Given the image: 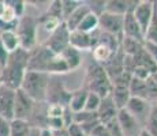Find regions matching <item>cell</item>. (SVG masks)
<instances>
[{"instance_id": "1", "label": "cell", "mask_w": 157, "mask_h": 136, "mask_svg": "<svg viewBox=\"0 0 157 136\" xmlns=\"http://www.w3.org/2000/svg\"><path fill=\"white\" fill-rule=\"evenodd\" d=\"M28 71L44 72V74H48L51 76L57 74H67V72H70L64 60L62 59V56L53 53L44 44L37 45L34 49H32L29 52Z\"/></svg>"}, {"instance_id": "2", "label": "cell", "mask_w": 157, "mask_h": 136, "mask_svg": "<svg viewBox=\"0 0 157 136\" xmlns=\"http://www.w3.org/2000/svg\"><path fill=\"white\" fill-rule=\"evenodd\" d=\"M29 52L22 48L14 50L8 54V59L6 65L0 72V82L3 86L8 87L11 90H19L22 84L23 76L28 71Z\"/></svg>"}, {"instance_id": "3", "label": "cell", "mask_w": 157, "mask_h": 136, "mask_svg": "<svg viewBox=\"0 0 157 136\" xmlns=\"http://www.w3.org/2000/svg\"><path fill=\"white\" fill-rule=\"evenodd\" d=\"M85 86L90 93H94L101 98L111 95L112 91V82L108 78L104 67L96 61H92L86 68L85 75Z\"/></svg>"}, {"instance_id": "4", "label": "cell", "mask_w": 157, "mask_h": 136, "mask_svg": "<svg viewBox=\"0 0 157 136\" xmlns=\"http://www.w3.org/2000/svg\"><path fill=\"white\" fill-rule=\"evenodd\" d=\"M49 78L51 75L44 74V72L26 71L22 84H21V90L37 104L38 102H45Z\"/></svg>"}, {"instance_id": "5", "label": "cell", "mask_w": 157, "mask_h": 136, "mask_svg": "<svg viewBox=\"0 0 157 136\" xmlns=\"http://www.w3.org/2000/svg\"><path fill=\"white\" fill-rule=\"evenodd\" d=\"M37 31H38V18L32 17V15H23L19 19L18 27L15 30L18 38H19V45L22 49L30 52L38 45L37 42Z\"/></svg>"}, {"instance_id": "6", "label": "cell", "mask_w": 157, "mask_h": 136, "mask_svg": "<svg viewBox=\"0 0 157 136\" xmlns=\"http://www.w3.org/2000/svg\"><path fill=\"white\" fill-rule=\"evenodd\" d=\"M70 97H71V91L64 86V83L62 80H59L55 76L49 78L47 97H45V102L47 104H56L64 108V106H68Z\"/></svg>"}, {"instance_id": "7", "label": "cell", "mask_w": 157, "mask_h": 136, "mask_svg": "<svg viewBox=\"0 0 157 136\" xmlns=\"http://www.w3.org/2000/svg\"><path fill=\"white\" fill-rule=\"evenodd\" d=\"M44 45L56 54H62L66 48L70 46V31L64 22H62L55 31L51 33L49 38L44 42Z\"/></svg>"}, {"instance_id": "8", "label": "cell", "mask_w": 157, "mask_h": 136, "mask_svg": "<svg viewBox=\"0 0 157 136\" xmlns=\"http://www.w3.org/2000/svg\"><path fill=\"white\" fill-rule=\"evenodd\" d=\"M98 29L104 33L112 34L120 42L123 40V17L109 13H102L98 17Z\"/></svg>"}, {"instance_id": "9", "label": "cell", "mask_w": 157, "mask_h": 136, "mask_svg": "<svg viewBox=\"0 0 157 136\" xmlns=\"http://www.w3.org/2000/svg\"><path fill=\"white\" fill-rule=\"evenodd\" d=\"M36 102L30 97H28L22 90L15 91V99H14V119L18 120H28L30 119L34 109Z\"/></svg>"}, {"instance_id": "10", "label": "cell", "mask_w": 157, "mask_h": 136, "mask_svg": "<svg viewBox=\"0 0 157 136\" xmlns=\"http://www.w3.org/2000/svg\"><path fill=\"white\" fill-rule=\"evenodd\" d=\"M150 106H152V104H150L149 101H146V99L131 97V98L128 99V102H127V105H126L124 109L144 127L145 120H146L147 114H149Z\"/></svg>"}, {"instance_id": "11", "label": "cell", "mask_w": 157, "mask_h": 136, "mask_svg": "<svg viewBox=\"0 0 157 136\" xmlns=\"http://www.w3.org/2000/svg\"><path fill=\"white\" fill-rule=\"evenodd\" d=\"M152 14H153V0H140L137 7L132 11V15H134L135 20H137L144 35L147 29V25L150 22Z\"/></svg>"}, {"instance_id": "12", "label": "cell", "mask_w": 157, "mask_h": 136, "mask_svg": "<svg viewBox=\"0 0 157 136\" xmlns=\"http://www.w3.org/2000/svg\"><path fill=\"white\" fill-rule=\"evenodd\" d=\"M14 99L15 90L0 84V117L8 121L14 119Z\"/></svg>"}, {"instance_id": "13", "label": "cell", "mask_w": 157, "mask_h": 136, "mask_svg": "<svg viewBox=\"0 0 157 136\" xmlns=\"http://www.w3.org/2000/svg\"><path fill=\"white\" fill-rule=\"evenodd\" d=\"M116 120H117V123H119L124 136H138V134H140L141 129H142V125H141L126 109L117 110Z\"/></svg>"}, {"instance_id": "14", "label": "cell", "mask_w": 157, "mask_h": 136, "mask_svg": "<svg viewBox=\"0 0 157 136\" xmlns=\"http://www.w3.org/2000/svg\"><path fill=\"white\" fill-rule=\"evenodd\" d=\"M138 2H140V0H107V2H105L104 13L124 17L127 13H132V11H134Z\"/></svg>"}, {"instance_id": "15", "label": "cell", "mask_w": 157, "mask_h": 136, "mask_svg": "<svg viewBox=\"0 0 157 136\" xmlns=\"http://www.w3.org/2000/svg\"><path fill=\"white\" fill-rule=\"evenodd\" d=\"M123 63H124V54H123V52L119 48V50H117L107 63L102 64V67H104L111 82L113 79H116L119 75H122L123 72H124V65H123Z\"/></svg>"}, {"instance_id": "16", "label": "cell", "mask_w": 157, "mask_h": 136, "mask_svg": "<svg viewBox=\"0 0 157 136\" xmlns=\"http://www.w3.org/2000/svg\"><path fill=\"white\" fill-rule=\"evenodd\" d=\"M116 116H117V108L115 106V104H113L112 98H111V95L102 98L100 106H98V109H97L98 121L104 125V124L109 123L111 120L116 119Z\"/></svg>"}, {"instance_id": "17", "label": "cell", "mask_w": 157, "mask_h": 136, "mask_svg": "<svg viewBox=\"0 0 157 136\" xmlns=\"http://www.w3.org/2000/svg\"><path fill=\"white\" fill-rule=\"evenodd\" d=\"M123 37L134 38L137 41L144 42V34L141 31L132 13H127L123 17Z\"/></svg>"}, {"instance_id": "18", "label": "cell", "mask_w": 157, "mask_h": 136, "mask_svg": "<svg viewBox=\"0 0 157 136\" xmlns=\"http://www.w3.org/2000/svg\"><path fill=\"white\" fill-rule=\"evenodd\" d=\"M90 50H92L93 61H96V63H98V64L102 65L104 63H107L119 49H113L112 46L104 44V42H96V45Z\"/></svg>"}, {"instance_id": "19", "label": "cell", "mask_w": 157, "mask_h": 136, "mask_svg": "<svg viewBox=\"0 0 157 136\" xmlns=\"http://www.w3.org/2000/svg\"><path fill=\"white\" fill-rule=\"evenodd\" d=\"M87 94H89V90H87L85 86H81L79 89L71 91L68 108L72 110V113H78V112H82L83 109H85Z\"/></svg>"}, {"instance_id": "20", "label": "cell", "mask_w": 157, "mask_h": 136, "mask_svg": "<svg viewBox=\"0 0 157 136\" xmlns=\"http://www.w3.org/2000/svg\"><path fill=\"white\" fill-rule=\"evenodd\" d=\"M70 46L75 48L79 52L89 50L92 49V37H90V34L79 31V30L70 31Z\"/></svg>"}, {"instance_id": "21", "label": "cell", "mask_w": 157, "mask_h": 136, "mask_svg": "<svg viewBox=\"0 0 157 136\" xmlns=\"http://www.w3.org/2000/svg\"><path fill=\"white\" fill-rule=\"evenodd\" d=\"M60 56L64 60L68 71H75V69H78L81 67V64H82V52L77 50L72 46H67L62 52Z\"/></svg>"}, {"instance_id": "22", "label": "cell", "mask_w": 157, "mask_h": 136, "mask_svg": "<svg viewBox=\"0 0 157 136\" xmlns=\"http://www.w3.org/2000/svg\"><path fill=\"white\" fill-rule=\"evenodd\" d=\"M89 13H90L89 7H87V4H86L85 2H83L82 4H81L79 7H78L77 10H75L74 13H72L70 17H68L67 19L64 20V23H66V26H67L68 31H74V30H77L78 26H79V23L82 22V19H83V18H85Z\"/></svg>"}, {"instance_id": "23", "label": "cell", "mask_w": 157, "mask_h": 136, "mask_svg": "<svg viewBox=\"0 0 157 136\" xmlns=\"http://www.w3.org/2000/svg\"><path fill=\"white\" fill-rule=\"evenodd\" d=\"M128 93L130 97H134V98H141V99H146L149 101L147 98V90H146V83L145 80H140L137 78H132L128 83Z\"/></svg>"}, {"instance_id": "24", "label": "cell", "mask_w": 157, "mask_h": 136, "mask_svg": "<svg viewBox=\"0 0 157 136\" xmlns=\"http://www.w3.org/2000/svg\"><path fill=\"white\" fill-rule=\"evenodd\" d=\"M144 41L157 44V0H153V14L146 31H145Z\"/></svg>"}, {"instance_id": "25", "label": "cell", "mask_w": 157, "mask_h": 136, "mask_svg": "<svg viewBox=\"0 0 157 136\" xmlns=\"http://www.w3.org/2000/svg\"><path fill=\"white\" fill-rule=\"evenodd\" d=\"M0 42L4 46V49L7 50L8 53L14 52V50L19 49V38H18L17 33L15 31H3L0 33Z\"/></svg>"}, {"instance_id": "26", "label": "cell", "mask_w": 157, "mask_h": 136, "mask_svg": "<svg viewBox=\"0 0 157 136\" xmlns=\"http://www.w3.org/2000/svg\"><path fill=\"white\" fill-rule=\"evenodd\" d=\"M144 48V42L137 41L134 38H128V37H123L122 42H120V50L123 52V54L126 56H135L141 49Z\"/></svg>"}, {"instance_id": "27", "label": "cell", "mask_w": 157, "mask_h": 136, "mask_svg": "<svg viewBox=\"0 0 157 136\" xmlns=\"http://www.w3.org/2000/svg\"><path fill=\"white\" fill-rule=\"evenodd\" d=\"M30 128L32 127L26 120L13 119L10 121V136H28Z\"/></svg>"}, {"instance_id": "28", "label": "cell", "mask_w": 157, "mask_h": 136, "mask_svg": "<svg viewBox=\"0 0 157 136\" xmlns=\"http://www.w3.org/2000/svg\"><path fill=\"white\" fill-rule=\"evenodd\" d=\"M142 128L150 136H157V106L155 104H152V106H150L149 114L145 120Z\"/></svg>"}, {"instance_id": "29", "label": "cell", "mask_w": 157, "mask_h": 136, "mask_svg": "<svg viewBox=\"0 0 157 136\" xmlns=\"http://www.w3.org/2000/svg\"><path fill=\"white\" fill-rule=\"evenodd\" d=\"M97 29H98V17L97 15H94L93 13H89L82 19V22L79 23V26H78L77 30L90 34V33H93L94 30H97Z\"/></svg>"}, {"instance_id": "30", "label": "cell", "mask_w": 157, "mask_h": 136, "mask_svg": "<svg viewBox=\"0 0 157 136\" xmlns=\"http://www.w3.org/2000/svg\"><path fill=\"white\" fill-rule=\"evenodd\" d=\"M62 22L63 20L59 19V18L51 17V15H47V14H43L41 17H38V26H43L49 34L55 31Z\"/></svg>"}, {"instance_id": "31", "label": "cell", "mask_w": 157, "mask_h": 136, "mask_svg": "<svg viewBox=\"0 0 157 136\" xmlns=\"http://www.w3.org/2000/svg\"><path fill=\"white\" fill-rule=\"evenodd\" d=\"M83 2L79 0H62V14H63V22L67 19L70 15L82 4Z\"/></svg>"}, {"instance_id": "32", "label": "cell", "mask_w": 157, "mask_h": 136, "mask_svg": "<svg viewBox=\"0 0 157 136\" xmlns=\"http://www.w3.org/2000/svg\"><path fill=\"white\" fill-rule=\"evenodd\" d=\"M93 120H98L97 112L82 110V112H78V113H74V119H72V123H75V124H78V125H81V124L93 121Z\"/></svg>"}, {"instance_id": "33", "label": "cell", "mask_w": 157, "mask_h": 136, "mask_svg": "<svg viewBox=\"0 0 157 136\" xmlns=\"http://www.w3.org/2000/svg\"><path fill=\"white\" fill-rule=\"evenodd\" d=\"M6 3H7V4L13 8V11L15 13V15H17L18 19H21V18L25 15L26 4H28V2H23V0H6Z\"/></svg>"}, {"instance_id": "34", "label": "cell", "mask_w": 157, "mask_h": 136, "mask_svg": "<svg viewBox=\"0 0 157 136\" xmlns=\"http://www.w3.org/2000/svg\"><path fill=\"white\" fill-rule=\"evenodd\" d=\"M44 14L47 15H51V17H55V18H59V19L63 20V14H62V0H52L49 2L47 7V11Z\"/></svg>"}, {"instance_id": "35", "label": "cell", "mask_w": 157, "mask_h": 136, "mask_svg": "<svg viewBox=\"0 0 157 136\" xmlns=\"http://www.w3.org/2000/svg\"><path fill=\"white\" fill-rule=\"evenodd\" d=\"M101 97H98L97 94L94 93H90L87 94V98H86V104H85V109L83 110H87V112H97L98 106L101 104Z\"/></svg>"}, {"instance_id": "36", "label": "cell", "mask_w": 157, "mask_h": 136, "mask_svg": "<svg viewBox=\"0 0 157 136\" xmlns=\"http://www.w3.org/2000/svg\"><path fill=\"white\" fill-rule=\"evenodd\" d=\"M64 108L56 104H47V117L48 119H62Z\"/></svg>"}, {"instance_id": "37", "label": "cell", "mask_w": 157, "mask_h": 136, "mask_svg": "<svg viewBox=\"0 0 157 136\" xmlns=\"http://www.w3.org/2000/svg\"><path fill=\"white\" fill-rule=\"evenodd\" d=\"M104 127L107 128V131H108V134H109V136H124V135H123L122 128H120V125H119V123H117L116 119H113V120H111L109 123L104 124Z\"/></svg>"}, {"instance_id": "38", "label": "cell", "mask_w": 157, "mask_h": 136, "mask_svg": "<svg viewBox=\"0 0 157 136\" xmlns=\"http://www.w3.org/2000/svg\"><path fill=\"white\" fill-rule=\"evenodd\" d=\"M89 7L90 13H93L94 15L100 17V15L105 11V0H101V2H85Z\"/></svg>"}, {"instance_id": "39", "label": "cell", "mask_w": 157, "mask_h": 136, "mask_svg": "<svg viewBox=\"0 0 157 136\" xmlns=\"http://www.w3.org/2000/svg\"><path fill=\"white\" fill-rule=\"evenodd\" d=\"M131 76L132 78H137V79H140V80H146L147 78L152 76V74H150L146 68L140 67V65H135V68L132 69Z\"/></svg>"}, {"instance_id": "40", "label": "cell", "mask_w": 157, "mask_h": 136, "mask_svg": "<svg viewBox=\"0 0 157 136\" xmlns=\"http://www.w3.org/2000/svg\"><path fill=\"white\" fill-rule=\"evenodd\" d=\"M144 49H145V52H146L150 57H152L153 61L157 64V44L144 41Z\"/></svg>"}, {"instance_id": "41", "label": "cell", "mask_w": 157, "mask_h": 136, "mask_svg": "<svg viewBox=\"0 0 157 136\" xmlns=\"http://www.w3.org/2000/svg\"><path fill=\"white\" fill-rule=\"evenodd\" d=\"M72 119H74V113H72V110H71V109L68 108V106H64L62 120H63V124H64L66 128H67L68 125H71V124H72Z\"/></svg>"}, {"instance_id": "42", "label": "cell", "mask_w": 157, "mask_h": 136, "mask_svg": "<svg viewBox=\"0 0 157 136\" xmlns=\"http://www.w3.org/2000/svg\"><path fill=\"white\" fill-rule=\"evenodd\" d=\"M67 132H68V136H86L85 132L81 129V127L75 123H72L71 125L67 127Z\"/></svg>"}, {"instance_id": "43", "label": "cell", "mask_w": 157, "mask_h": 136, "mask_svg": "<svg viewBox=\"0 0 157 136\" xmlns=\"http://www.w3.org/2000/svg\"><path fill=\"white\" fill-rule=\"evenodd\" d=\"M0 136H10V121L0 117Z\"/></svg>"}, {"instance_id": "44", "label": "cell", "mask_w": 157, "mask_h": 136, "mask_svg": "<svg viewBox=\"0 0 157 136\" xmlns=\"http://www.w3.org/2000/svg\"><path fill=\"white\" fill-rule=\"evenodd\" d=\"M89 136H109V134H108L107 128H105L102 124H98V125L92 131V134H90Z\"/></svg>"}, {"instance_id": "45", "label": "cell", "mask_w": 157, "mask_h": 136, "mask_svg": "<svg viewBox=\"0 0 157 136\" xmlns=\"http://www.w3.org/2000/svg\"><path fill=\"white\" fill-rule=\"evenodd\" d=\"M8 53L7 50L4 49V46L2 45V42H0V69L6 65V63H7V59H8Z\"/></svg>"}, {"instance_id": "46", "label": "cell", "mask_w": 157, "mask_h": 136, "mask_svg": "<svg viewBox=\"0 0 157 136\" xmlns=\"http://www.w3.org/2000/svg\"><path fill=\"white\" fill-rule=\"evenodd\" d=\"M52 136H68L67 128H60L57 131H52Z\"/></svg>"}, {"instance_id": "47", "label": "cell", "mask_w": 157, "mask_h": 136, "mask_svg": "<svg viewBox=\"0 0 157 136\" xmlns=\"http://www.w3.org/2000/svg\"><path fill=\"white\" fill-rule=\"evenodd\" d=\"M40 132H41L40 128H34V127H32L28 136H40Z\"/></svg>"}, {"instance_id": "48", "label": "cell", "mask_w": 157, "mask_h": 136, "mask_svg": "<svg viewBox=\"0 0 157 136\" xmlns=\"http://www.w3.org/2000/svg\"><path fill=\"white\" fill-rule=\"evenodd\" d=\"M40 136H52V131H49L48 128H43L40 132Z\"/></svg>"}, {"instance_id": "49", "label": "cell", "mask_w": 157, "mask_h": 136, "mask_svg": "<svg viewBox=\"0 0 157 136\" xmlns=\"http://www.w3.org/2000/svg\"><path fill=\"white\" fill-rule=\"evenodd\" d=\"M138 136H150V135L147 134V132H146V131H145V129L142 128V129H141V132H140V134H138Z\"/></svg>"}, {"instance_id": "50", "label": "cell", "mask_w": 157, "mask_h": 136, "mask_svg": "<svg viewBox=\"0 0 157 136\" xmlns=\"http://www.w3.org/2000/svg\"><path fill=\"white\" fill-rule=\"evenodd\" d=\"M152 78H153V80H155V83H156V86H157V71L152 75Z\"/></svg>"}, {"instance_id": "51", "label": "cell", "mask_w": 157, "mask_h": 136, "mask_svg": "<svg viewBox=\"0 0 157 136\" xmlns=\"http://www.w3.org/2000/svg\"><path fill=\"white\" fill-rule=\"evenodd\" d=\"M153 104H155V105H156V106H157V97H156V98H155V101H153Z\"/></svg>"}, {"instance_id": "52", "label": "cell", "mask_w": 157, "mask_h": 136, "mask_svg": "<svg viewBox=\"0 0 157 136\" xmlns=\"http://www.w3.org/2000/svg\"><path fill=\"white\" fill-rule=\"evenodd\" d=\"M0 84H2V82H0Z\"/></svg>"}]
</instances>
